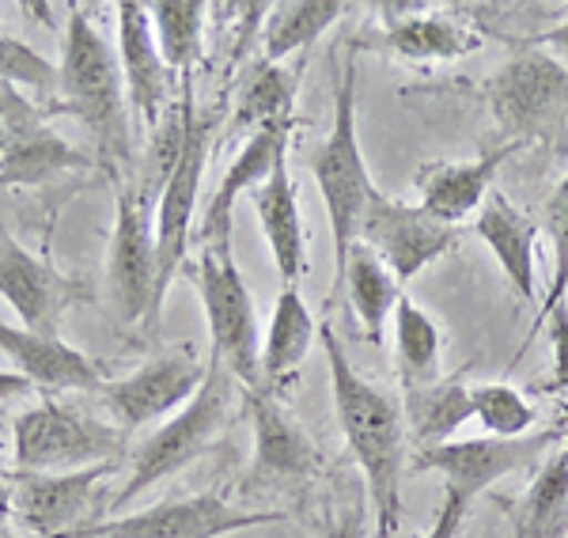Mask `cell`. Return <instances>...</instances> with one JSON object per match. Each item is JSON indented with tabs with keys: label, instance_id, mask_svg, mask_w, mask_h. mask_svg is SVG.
<instances>
[{
	"label": "cell",
	"instance_id": "1",
	"mask_svg": "<svg viewBox=\"0 0 568 538\" xmlns=\"http://www.w3.org/2000/svg\"><path fill=\"white\" fill-rule=\"evenodd\" d=\"M323 349L329 364V387H334V409L342 422L345 444H349L356 467L368 486V508L375 519V535L394 538L402 527V478H406V414L387 390H379L356 372L345 353L342 337L323 323Z\"/></svg>",
	"mask_w": 568,
	"mask_h": 538
},
{
	"label": "cell",
	"instance_id": "2",
	"mask_svg": "<svg viewBox=\"0 0 568 538\" xmlns=\"http://www.w3.org/2000/svg\"><path fill=\"white\" fill-rule=\"evenodd\" d=\"M130 95L118 53L99 34L84 8H69L65 45L58 65V106L61 114H77L84 130L95 136L99 160L110 175L125 171L133 152L130 141Z\"/></svg>",
	"mask_w": 568,
	"mask_h": 538
},
{
	"label": "cell",
	"instance_id": "3",
	"mask_svg": "<svg viewBox=\"0 0 568 538\" xmlns=\"http://www.w3.org/2000/svg\"><path fill=\"white\" fill-rule=\"evenodd\" d=\"M311 175L326 202L329 232H334V270L342 281L345 262L361 243V221L375 197V182L361 149V133H356V50H349L342 77H337L334 130L311 152Z\"/></svg>",
	"mask_w": 568,
	"mask_h": 538
},
{
	"label": "cell",
	"instance_id": "4",
	"mask_svg": "<svg viewBox=\"0 0 568 538\" xmlns=\"http://www.w3.org/2000/svg\"><path fill=\"white\" fill-rule=\"evenodd\" d=\"M240 395H243V383L216 357H209V372H205V379H201L197 395L190 398L168 425H160L149 440L141 444L130 478L118 489L114 505H130L133 497H141L155 481H163L168 474H179L182 467L201 459V455L220 440L227 422L235 417Z\"/></svg>",
	"mask_w": 568,
	"mask_h": 538
},
{
	"label": "cell",
	"instance_id": "5",
	"mask_svg": "<svg viewBox=\"0 0 568 538\" xmlns=\"http://www.w3.org/2000/svg\"><path fill=\"white\" fill-rule=\"evenodd\" d=\"M489 111L500 125V141L554 144L568 133V69L554 53L524 45L485 84Z\"/></svg>",
	"mask_w": 568,
	"mask_h": 538
},
{
	"label": "cell",
	"instance_id": "6",
	"mask_svg": "<svg viewBox=\"0 0 568 538\" xmlns=\"http://www.w3.org/2000/svg\"><path fill=\"white\" fill-rule=\"evenodd\" d=\"M190 281L197 285L201 307L213 334V357L243 383L246 390L262 387V342L258 315L246 292V281L235 266L232 251H201L190 266Z\"/></svg>",
	"mask_w": 568,
	"mask_h": 538
},
{
	"label": "cell",
	"instance_id": "7",
	"mask_svg": "<svg viewBox=\"0 0 568 538\" xmlns=\"http://www.w3.org/2000/svg\"><path fill=\"white\" fill-rule=\"evenodd\" d=\"M122 428L77 414L61 403L31 406L12 422V451L27 474H69L114 463L122 455Z\"/></svg>",
	"mask_w": 568,
	"mask_h": 538
},
{
	"label": "cell",
	"instance_id": "8",
	"mask_svg": "<svg viewBox=\"0 0 568 538\" xmlns=\"http://www.w3.org/2000/svg\"><path fill=\"white\" fill-rule=\"evenodd\" d=\"M554 444H561L557 428L549 425L542 433H527L516 440H500V436H478V440H447L433 451L414 455L417 474H439L444 478V494L459 497L474 505L481 494H489L500 478L535 467L542 455H549Z\"/></svg>",
	"mask_w": 568,
	"mask_h": 538
},
{
	"label": "cell",
	"instance_id": "9",
	"mask_svg": "<svg viewBox=\"0 0 568 538\" xmlns=\"http://www.w3.org/2000/svg\"><path fill=\"white\" fill-rule=\"evenodd\" d=\"M284 512L277 508H258L246 512L240 505H227L220 494H201L186 500H163L144 512H130L103 524L77 527L69 538H220L232 531H251V527L281 524Z\"/></svg>",
	"mask_w": 568,
	"mask_h": 538
},
{
	"label": "cell",
	"instance_id": "10",
	"mask_svg": "<svg viewBox=\"0 0 568 538\" xmlns=\"http://www.w3.org/2000/svg\"><path fill=\"white\" fill-rule=\"evenodd\" d=\"M110 304L122 323H149L160 312V254L155 224L125 186H118L114 240H110Z\"/></svg>",
	"mask_w": 568,
	"mask_h": 538
},
{
	"label": "cell",
	"instance_id": "11",
	"mask_svg": "<svg viewBox=\"0 0 568 538\" xmlns=\"http://www.w3.org/2000/svg\"><path fill=\"white\" fill-rule=\"evenodd\" d=\"M361 243L375 251V258L394 273L398 285H409L439 254H447L459 243V232L439 224L420 205H406L375 190L368 213L361 221Z\"/></svg>",
	"mask_w": 568,
	"mask_h": 538
},
{
	"label": "cell",
	"instance_id": "12",
	"mask_svg": "<svg viewBox=\"0 0 568 538\" xmlns=\"http://www.w3.org/2000/svg\"><path fill=\"white\" fill-rule=\"evenodd\" d=\"M246 417L254 433V463L246 486L265 489H304L323 467L315 440L300 428L296 417L288 414L273 390H246L243 387Z\"/></svg>",
	"mask_w": 568,
	"mask_h": 538
},
{
	"label": "cell",
	"instance_id": "13",
	"mask_svg": "<svg viewBox=\"0 0 568 538\" xmlns=\"http://www.w3.org/2000/svg\"><path fill=\"white\" fill-rule=\"evenodd\" d=\"M209 133L213 122L197 111V103L190 99V130H186V149L179 156V168L171 175L168 190H163L160 205H155V254H160V296H168L171 277L182 270L190 251V232H194V213H197V190L201 175H205L209 160Z\"/></svg>",
	"mask_w": 568,
	"mask_h": 538
},
{
	"label": "cell",
	"instance_id": "14",
	"mask_svg": "<svg viewBox=\"0 0 568 538\" xmlns=\"http://www.w3.org/2000/svg\"><path fill=\"white\" fill-rule=\"evenodd\" d=\"M209 364H201L197 353H190L186 345L171 353H160L149 364H141L125 379L106 387V406L114 414V422L122 433L155 422V417L182 409L190 398L197 395L201 379H205Z\"/></svg>",
	"mask_w": 568,
	"mask_h": 538
},
{
	"label": "cell",
	"instance_id": "15",
	"mask_svg": "<svg viewBox=\"0 0 568 538\" xmlns=\"http://www.w3.org/2000/svg\"><path fill=\"white\" fill-rule=\"evenodd\" d=\"M118 16V65H122L125 77V95H130V106L136 111L149 130L163 122V114L171 111V69L160 53V42H155L152 31V16L149 4H133V0H122L114 8Z\"/></svg>",
	"mask_w": 568,
	"mask_h": 538
},
{
	"label": "cell",
	"instance_id": "16",
	"mask_svg": "<svg viewBox=\"0 0 568 538\" xmlns=\"http://www.w3.org/2000/svg\"><path fill=\"white\" fill-rule=\"evenodd\" d=\"M296 122H273L265 130L251 133L243 144V152L232 160V168L220 179L213 202L205 205V216L197 224L201 235V251H232V213H235V197L246 190H258L265 179L273 175L281 156H288V141Z\"/></svg>",
	"mask_w": 568,
	"mask_h": 538
},
{
	"label": "cell",
	"instance_id": "17",
	"mask_svg": "<svg viewBox=\"0 0 568 538\" xmlns=\"http://www.w3.org/2000/svg\"><path fill=\"white\" fill-rule=\"evenodd\" d=\"M114 463L69 470V474H23L12 486V512L20 516L27 531L42 538H69L77 535V524L84 516L91 494L110 474Z\"/></svg>",
	"mask_w": 568,
	"mask_h": 538
},
{
	"label": "cell",
	"instance_id": "18",
	"mask_svg": "<svg viewBox=\"0 0 568 538\" xmlns=\"http://www.w3.org/2000/svg\"><path fill=\"white\" fill-rule=\"evenodd\" d=\"M516 144L500 141L497 149L481 152L478 160H463V163H428V168L417 171L414 186L420 194V209L428 216H436L439 224L455 227L463 224L466 216H474L485 205L493 190V179H497L500 163L516 156Z\"/></svg>",
	"mask_w": 568,
	"mask_h": 538
},
{
	"label": "cell",
	"instance_id": "19",
	"mask_svg": "<svg viewBox=\"0 0 568 538\" xmlns=\"http://www.w3.org/2000/svg\"><path fill=\"white\" fill-rule=\"evenodd\" d=\"M0 296L20 315L23 331L34 334H58L53 323L65 312L72 288L53 266L23 251L12 235L0 227Z\"/></svg>",
	"mask_w": 568,
	"mask_h": 538
},
{
	"label": "cell",
	"instance_id": "20",
	"mask_svg": "<svg viewBox=\"0 0 568 538\" xmlns=\"http://www.w3.org/2000/svg\"><path fill=\"white\" fill-rule=\"evenodd\" d=\"M0 353L16 364V372L27 376L42 390H95L99 368L80 349L61 342L58 334H34L23 326L0 323Z\"/></svg>",
	"mask_w": 568,
	"mask_h": 538
},
{
	"label": "cell",
	"instance_id": "21",
	"mask_svg": "<svg viewBox=\"0 0 568 538\" xmlns=\"http://www.w3.org/2000/svg\"><path fill=\"white\" fill-rule=\"evenodd\" d=\"M254 213H258L262 235L273 251L284 285H296L307 277L311 262H307V232H304V213H300V197L288 175V156L277 160L273 175L254 190Z\"/></svg>",
	"mask_w": 568,
	"mask_h": 538
},
{
	"label": "cell",
	"instance_id": "22",
	"mask_svg": "<svg viewBox=\"0 0 568 538\" xmlns=\"http://www.w3.org/2000/svg\"><path fill=\"white\" fill-rule=\"evenodd\" d=\"M470 232L493 251V258L500 262L511 288L524 300H535V243H538L535 221H527V216L508 202V194L489 190L485 205L478 209V216H474Z\"/></svg>",
	"mask_w": 568,
	"mask_h": 538
},
{
	"label": "cell",
	"instance_id": "23",
	"mask_svg": "<svg viewBox=\"0 0 568 538\" xmlns=\"http://www.w3.org/2000/svg\"><path fill=\"white\" fill-rule=\"evenodd\" d=\"M481 34H474L470 27L452 20V16L436 12H414L409 8L406 20H390L387 31L379 34V50H390L402 61H455L466 58L470 50H478Z\"/></svg>",
	"mask_w": 568,
	"mask_h": 538
},
{
	"label": "cell",
	"instance_id": "24",
	"mask_svg": "<svg viewBox=\"0 0 568 538\" xmlns=\"http://www.w3.org/2000/svg\"><path fill=\"white\" fill-rule=\"evenodd\" d=\"M402 414H406V433L417 444V451H433L439 444L452 440L474 417L470 387L459 376L420 383V387L406 390Z\"/></svg>",
	"mask_w": 568,
	"mask_h": 538
},
{
	"label": "cell",
	"instance_id": "25",
	"mask_svg": "<svg viewBox=\"0 0 568 538\" xmlns=\"http://www.w3.org/2000/svg\"><path fill=\"white\" fill-rule=\"evenodd\" d=\"M315 342V318L296 285H284L273 304L270 334L262 345V390H281L300 372Z\"/></svg>",
	"mask_w": 568,
	"mask_h": 538
},
{
	"label": "cell",
	"instance_id": "26",
	"mask_svg": "<svg viewBox=\"0 0 568 538\" xmlns=\"http://www.w3.org/2000/svg\"><path fill=\"white\" fill-rule=\"evenodd\" d=\"M190 99H194V80L182 77L179 103H171V111L163 114V122L152 130V141H149V149H144V160H141V175H136V186L130 190V194L136 197V205H141L149 216H155V205H160L163 190H168V182L179 168L182 149H186Z\"/></svg>",
	"mask_w": 568,
	"mask_h": 538
},
{
	"label": "cell",
	"instance_id": "27",
	"mask_svg": "<svg viewBox=\"0 0 568 538\" xmlns=\"http://www.w3.org/2000/svg\"><path fill=\"white\" fill-rule=\"evenodd\" d=\"M273 122H296V77L284 72L277 61L258 58L240 80L235 130L251 136Z\"/></svg>",
	"mask_w": 568,
	"mask_h": 538
},
{
	"label": "cell",
	"instance_id": "28",
	"mask_svg": "<svg viewBox=\"0 0 568 538\" xmlns=\"http://www.w3.org/2000/svg\"><path fill=\"white\" fill-rule=\"evenodd\" d=\"M568 535V448L546 455L516 508V538Z\"/></svg>",
	"mask_w": 568,
	"mask_h": 538
},
{
	"label": "cell",
	"instance_id": "29",
	"mask_svg": "<svg viewBox=\"0 0 568 538\" xmlns=\"http://www.w3.org/2000/svg\"><path fill=\"white\" fill-rule=\"evenodd\" d=\"M337 288L349 292L353 312L361 315L364 331H368L372 342L379 345L383 326H387V318H394V307H398V300H402V285L394 281V273L375 258L372 247L356 243L349 262H345V273H342V281H337Z\"/></svg>",
	"mask_w": 568,
	"mask_h": 538
},
{
	"label": "cell",
	"instance_id": "30",
	"mask_svg": "<svg viewBox=\"0 0 568 538\" xmlns=\"http://www.w3.org/2000/svg\"><path fill=\"white\" fill-rule=\"evenodd\" d=\"M394 361H398V379L406 390L420 387V383L436 379L439 364V326L425 307L402 292L398 307H394Z\"/></svg>",
	"mask_w": 568,
	"mask_h": 538
},
{
	"label": "cell",
	"instance_id": "31",
	"mask_svg": "<svg viewBox=\"0 0 568 538\" xmlns=\"http://www.w3.org/2000/svg\"><path fill=\"white\" fill-rule=\"evenodd\" d=\"M149 16L168 69L179 72V77H190L201 61V50H205L209 4H201V0H160V4H149Z\"/></svg>",
	"mask_w": 568,
	"mask_h": 538
},
{
	"label": "cell",
	"instance_id": "32",
	"mask_svg": "<svg viewBox=\"0 0 568 538\" xmlns=\"http://www.w3.org/2000/svg\"><path fill=\"white\" fill-rule=\"evenodd\" d=\"M72 163H84V156L72 152L69 141L50 133L42 122H34L8 141V152L0 156V182L4 186H31V182L50 179L53 171L72 168Z\"/></svg>",
	"mask_w": 568,
	"mask_h": 538
},
{
	"label": "cell",
	"instance_id": "33",
	"mask_svg": "<svg viewBox=\"0 0 568 538\" xmlns=\"http://www.w3.org/2000/svg\"><path fill=\"white\" fill-rule=\"evenodd\" d=\"M345 12L342 0H284V4H270V23H265V61H281L288 53L304 50L337 23Z\"/></svg>",
	"mask_w": 568,
	"mask_h": 538
},
{
	"label": "cell",
	"instance_id": "34",
	"mask_svg": "<svg viewBox=\"0 0 568 538\" xmlns=\"http://www.w3.org/2000/svg\"><path fill=\"white\" fill-rule=\"evenodd\" d=\"M470 403L474 417L489 428V436H500V440H516L535 428V409L508 383H478L470 387Z\"/></svg>",
	"mask_w": 568,
	"mask_h": 538
},
{
	"label": "cell",
	"instance_id": "35",
	"mask_svg": "<svg viewBox=\"0 0 568 538\" xmlns=\"http://www.w3.org/2000/svg\"><path fill=\"white\" fill-rule=\"evenodd\" d=\"M546 232H549V243H554V285L546 292V304L538 307L535 331L542 323H549L554 312L565 307V292H568V175L557 182V190L546 202Z\"/></svg>",
	"mask_w": 568,
	"mask_h": 538
},
{
	"label": "cell",
	"instance_id": "36",
	"mask_svg": "<svg viewBox=\"0 0 568 538\" xmlns=\"http://www.w3.org/2000/svg\"><path fill=\"white\" fill-rule=\"evenodd\" d=\"M0 84H23L34 91H58V69L27 42L0 31Z\"/></svg>",
	"mask_w": 568,
	"mask_h": 538
},
{
	"label": "cell",
	"instance_id": "37",
	"mask_svg": "<svg viewBox=\"0 0 568 538\" xmlns=\"http://www.w3.org/2000/svg\"><path fill=\"white\" fill-rule=\"evenodd\" d=\"M549 345H554V372L546 390H568V307L549 318Z\"/></svg>",
	"mask_w": 568,
	"mask_h": 538
},
{
	"label": "cell",
	"instance_id": "38",
	"mask_svg": "<svg viewBox=\"0 0 568 538\" xmlns=\"http://www.w3.org/2000/svg\"><path fill=\"white\" fill-rule=\"evenodd\" d=\"M466 516H470V505L459 500V497H447L444 494V505H439V512H436V524L428 527L425 538H459Z\"/></svg>",
	"mask_w": 568,
	"mask_h": 538
},
{
	"label": "cell",
	"instance_id": "39",
	"mask_svg": "<svg viewBox=\"0 0 568 538\" xmlns=\"http://www.w3.org/2000/svg\"><path fill=\"white\" fill-rule=\"evenodd\" d=\"M364 512H368V505H361V500L342 508V512L323 527V538H368V519H364Z\"/></svg>",
	"mask_w": 568,
	"mask_h": 538
},
{
	"label": "cell",
	"instance_id": "40",
	"mask_svg": "<svg viewBox=\"0 0 568 538\" xmlns=\"http://www.w3.org/2000/svg\"><path fill=\"white\" fill-rule=\"evenodd\" d=\"M31 390H39L31 379L20 372H0V403H12V398H27Z\"/></svg>",
	"mask_w": 568,
	"mask_h": 538
},
{
	"label": "cell",
	"instance_id": "41",
	"mask_svg": "<svg viewBox=\"0 0 568 538\" xmlns=\"http://www.w3.org/2000/svg\"><path fill=\"white\" fill-rule=\"evenodd\" d=\"M530 45H535V50H538V45H557V50H568V16L557 27H549V31L538 34Z\"/></svg>",
	"mask_w": 568,
	"mask_h": 538
},
{
	"label": "cell",
	"instance_id": "42",
	"mask_svg": "<svg viewBox=\"0 0 568 538\" xmlns=\"http://www.w3.org/2000/svg\"><path fill=\"white\" fill-rule=\"evenodd\" d=\"M554 428H557V436H561V448H568V406L557 409V422H554Z\"/></svg>",
	"mask_w": 568,
	"mask_h": 538
},
{
	"label": "cell",
	"instance_id": "43",
	"mask_svg": "<svg viewBox=\"0 0 568 538\" xmlns=\"http://www.w3.org/2000/svg\"><path fill=\"white\" fill-rule=\"evenodd\" d=\"M4 512H12V486L0 478V516H4Z\"/></svg>",
	"mask_w": 568,
	"mask_h": 538
},
{
	"label": "cell",
	"instance_id": "44",
	"mask_svg": "<svg viewBox=\"0 0 568 538\" xmlns=\"http://www.w3.org/2000/svg\"><path fill=\"white\" fill-rule=\"evenodd\" d=\"M8 152V133H4V125H0V156Z\"/></svg>",
	"mask_w": 568,
	"mask_h": 538
},
{
	"label": "cell",
	"instance_id": "45",
	"mask_svg": "<svg viewBox=\"0 0 568 538\" xmlns=\"http://www.w3.org/2000/svg\"><path fill=\"white\" fill-rule=\"evenodd\" d=\"M8 451V440H4V428H0V455Z\"/></svg>",
	"mask_w": 568,
	"mask_h": 538
},
{
	"label": "cell",
	"instance_id": "46",
	"mask_svg": "<svg viewBox=\"0 0 568 538\" xmlns=\"http://www.w3.org/2000/svg\"><path fill=\"white\" fill-rule=\"evenodd\" d=\"M0 186H4V182H0Z\"/></svg>",
	"mask_w": 568,
	"mask_h": 538
}]
</instances>
